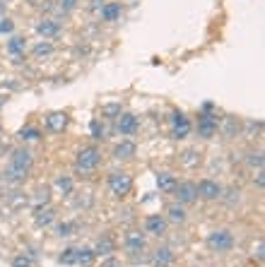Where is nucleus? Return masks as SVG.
<instances>
[{"label": "nucleus", "mask_w": 265, "mask_h": 267, "mask_svg": "<svg viewBox=\"0 0 265 267\" xmlns=\"http://www.w3.org/2000/svg\"><path fill=\"white\" fill-rule=\"evenodd\" d=\"M208 246L217 253H227L234 248V233L229 229H220V231H212L208 236Z\"/></svg>", "instance_id": "nucleus-2"}, {"label": "nucleus", "mask_w": 265, "mask_h": 267, "mask_svg": "<svg viewBox=\"0 0 265 267\" xmlns=\"http://www.w3.org/2000/svg\"><path fill=\"white\" fill-rule=\"evenodd\" d=\"M51 53H53V46H51L48 41H41V44L34 46V55H37V58H44V55H51Z\"/></svg>", "instance_id": "nucleus-26"}, {"label": "nucleus", "mask_w": 265, "mask_h": 267, "mask_svg": "<svg viewBox=\"0 0 265 267\" xmlns=\"http://www.w3.org/2000/svg\"><path fill=\"white\" fill-rule=\"evenodd\" d=\"M24 48H27V44H24V39H22V36H12V39L7 41V53L15 58V63H19V60H22Z\"/></svg>", "instance_id": "nucleus-14"}, {"label": "nucleus", "mask_w": 265, "mask_h": 267, "mask_svg": "<svg viewBox=\"0 0 265 267\" xmlns=\"http://www.w3.org/2000/svg\"><path fill=\"white\" fill-rule=\"evenodd\" d=\"M101 164V152L96 147H85L77 152V169L80 171H94Z\"/></svg>", "instance_id": "nucleus-3"}, {"label": "nucleus", "mask_w": 265, "mask_h": 267, "mask_svg": "<svg viewBox=\"0 0 265 267\" xmlns=\"http://www.w3.org/2000/svg\"><path fill=\"white\" fill-rule=\"evenodd\" d=\"M101 116H106V118H118V116H121V104H106V106L101 108Z\"/></svg>", "instance_id": "nucleus-28"}, {"label": "nucleus", "mask_w": 265, "mask_h": 267, "mask_svg": "<svg viewBox=\"0 0 265 267\" xmlns=\"http://www.w3.org/2000/svg\"><path fill=\"white\" fill-rule=\"evenodd\" d=\"M137 118L132 116V113H121L118 116V133H123V135H132L135 130H137Z\"/></svg>", "instance_id": "nucleus-10"}, {"label": "nucleus", "mask_w": 265, "mask_h": 267, "mask_svg": "<svg viewBox=\"0 0 265 267\" xmlns=\"http://www.w3.org/2000/svg\"><path fill=\"white\" fill-rule=\"evenodd\" d=\"M157 188H159L162 193H174V188H176V176H171V174H159V176H157Z\"/></svg>", "instance_id": "nucleus-18"}, {"label": "nucleus", "mask_w": 265, "mask_h": 267, "mask_svg": "<svg viewBox=\"0 0 265 267\" xmlns=\"http://www.w3.org/2000/svg\"><path fill=\"white\" fill-rule=\"evenodd\" d=\"M12 29H15V22L12 19H7V17L0 19V34H10Z\"/></svg>", "instance_id": "nucleus-34"}, {"label": "nucleus", "mask_w": 265, "mask_h": 267, "mask_svg": "<svg viewBox=\"0 0 265 267\" xmlns=\"http://www.w3.org/2000/svg\"><path fill=\"white\" fill-rule=\"evenodd\" d=\"M253 183H256V185H258V188L263 190V185H265V174H263V169H258V174L253 176Z\"/></svg>", "instance_id": "nucleus-38"}, {"label": "nucleus", "mask_w": 265, "mask_h": 267, "mask_svg": "<svg viewBox=\"0 0 265 267\" xmlns=\"http://www.w3.org/2000/svg\"><path fill=\"white\" fill-rule=\"evenodd\" d=\"M174 263V253L169 248H157L152 253V265L154 267H169Z\"/></svg>", "instance_id": "nucleus-12"}, {"label": "nucleus", "mask_w": 265, "mask_h": 267, "mask_svg": "<svg viewBox=\"0 0 265 267\" xmlns=\"http://www.w3.org/2000/svg\"><path fill=\"white\" fill-rule=\"evenodd\" d=\"M12 267H32V258L24 255V253H19V255L12 258Z\"/></svg>", "instance_id": "nucleus-29"}, {"label": "nucleus", "mask_w": 265, "mask_h": 267, "mask_svg": "<svg viewBox=\"0 0 265 267\" xmlns=\"http://www.w3.org/2000/svg\"><path fill=\"white\" fill-rule=\"evenodd\" d=\"M56 185L60 188V193H63V195H70V193H73V180H70V176H58L56 178Z\"/></svg>", "instance_id": "nucleus-24"}, {"label": "nucleus", "mask_w": 265, "mask_h": 267, "mask_svg": "<svg viewBox=\"0 0 265 267\" xmlns=\"http://www.w3.org/2000/svg\"><path fill=\"white\" fill-rule=\"evenodd\" d=\"M109 188H111V193H114L116 197L128 195L131 188H132V178L128 176V174H111V176H109Z\"/></svg>", "instance_id": "nucleus-4"}, {"label": "nucleus", "mask_w": 265, "mask_h": 267, "mask_svg": "<svg viewBox=\"0 0 265 267\" xmlns=\"http://www.w3.org/2000/svg\"><path fill=\"white\" fill-rule=\"evenodd\" d=\"M188 133H190V123H188V121H183V123H176V125H174V133H171V137H174V140H183Z\"/></svg>", "instance_id": "nucleus-22"}, {"label": "nucleus", "mask_w": 265, "mask_h": 267, "mask_svg": "<svg viewBox=\"0 0 265 267\" xmlns=\"http://www.w3.org/2000/svg\"><path fill=\"white\" fill-rule=\"evenodd\" d=\"M77 0H60V10L63 12H70V10H75Z\"/></svg>", "instance_id": "nucleus-37"}, {"label": "nucleus", "mask_w": 265, "mask_h": 267, "mask_svg": "<svg viewBox=\"0 0 265 267\" xmlns=\"http://www.w3.org/2000/svg\"><path fill=\"white\" fill-rule=\"evenodd\" d=\"M123 248H126V253H131V255L142 253V250H145V233L128 231L126 233V241H123Z\"/></svg>", "instance_id": "nucleus-6"}, {"label": "nucleus", "mask_w": 265, "mask_h": 267, "mask_svg": "<svg viewBox=\"0 0 265 267\" xmlns=\"http://www.w3.org/2000/svg\"><path fill=\"white\" fill-rule=\"evenodd\" d=\"M94 253H96V255H111V253H114V243H111V238H109V236L99 238Z\"/></svg>", "instance_id": "nucleus-21"}, {"label": "nucleus", "mask_w": 265, "mask_h": 267, "mask_svg": "<svg viewBox=\"0 0 265 267\" xmlns=\"http://www.w3.org/2000/svg\"><path fill=\"white\" fill-rule=\"evenodd\" d=\"M246 161L251 169H263V152H251Z\"/></svg>", "instance_id": "nucleus-27"}, {"label": "nucleus", "mask_w": 265, "mask_h": 267, "mask_svg": "<svg viewBox=\"0 0 265 267\" xmlns=\"http://www.w3.org/2000/svg\"><path fill=\"white\" fill-rule=\"evenodd\" d=\"M265 246H263V241H258V246H256V258H258V260H263L265 258Z\"/></svg>", "instance_id": "nucleus-39"}, {"label": "nucleus", "mask_w": 265, "mask_h": 267, "mask_svg": "<svg viewBox=\"0 0 265 267\" xmlns=\"http://www.w3.org/2000/svg\"><path fill=\"white\" fill-rule=\"evenodd\" d=\"M215 133H217V116H212V113H203L200 121H198V135L205 137V140H210Z\"/></svg>", "instance_id": "nucleus-8"}, {"label": "nucleus", "mask_w": 265, "mask_h": 267, "mask_svg": "<svg viewBox=\"0 0 265 267\" xmlns=\"http://www.w3.org/2000/svg\"><path fill=\"white\" fill-rule=\"evenodd\" d=\"M29 169H32V154H29L27 149H15L12 157H10V166H7V171H5L2 176H5V180L19 183V180L27 178Z\"/></svg>", "instance_id": "nucleus-1"}, {"label": "nucleus", "mask_w": 265, "mask_h": 267, "mask_svg": "<svg viewBox=\"0 0 265 267\" xmlns=\"http://www.w3.org/2000/svg\"><path fill=\"white\" fill-rule=\"evenodd\" d=\"M60 265H77V248H68L63 250V255L58 258Z\"/></svg>", "instance_id": "nucleus-23"}, {"label": "nucleus", "mask_w": 265, "mask_h": 267, "mask_svg": "<svg viewBox=\"0 0 265 267\" xmlns=\"http://www.w3.org/2000/svg\"><path fill=\"white\" fill-rule=\"evenodd\" d=\"M46 125L53 130V133H60V130H65V125H68V113H63V111H56V113H51L48 118H46Z\"/></svg>", "instance_id": "nucleus-15"}, {"label": "nucleus", "mask_w": 265, "mask_h": 267, "mask_svg": "<svg viewBox=\"0 0 265 267\" xmlns=\"http://www.w3.org/2000/svg\"><path fill=\"white\" fill-rule=\"evenodd\" d=\"M198 161H200V154H198L195 149H188V152L183 154V164H186V166H195Z\"/></svg>", "instance_id": "nucleus-31"}, {"label": "nucleus", "mask_w": 265, "mask_h": 267, "mask_svg": "<svg viewBox=\"0 0 265 267\" xmlns=\"http://www.w3.org/2000/svg\"><path fill=\"white\" fill-rule=\"evenodd\" d=\"M261 128H263V123H261V121H251V123H248V135L253 137L256 133H261Z\"/></svg>", "instance_id": "nucleus-36"}, {"label": "nucleus", "mask_w": 265, "mask_h": 267, "mask_svg": "<svg viewBox=\"0 0 265 267\" xmlns=\"http://www.w3.org/2000/svg\"><path fill=\"white\" fill-rule=\"evenodd\" d=\"M198 197H203V200H217V197H222V185L220 183H215V180H200L198 185Z\"/></svg>", "instance_id": "nucleus-7"}, {"label": "nucleus", "mask_w": 265, "mask_h": 267, "mask_svg": "<svg viewBox=\"0 0 265 267\" xmlns=\"http://www.w3.org/2000/svg\"><path fill=\"white\" fill-rule=\"evenodd\" d=\"M37 200H39V202H44V205H46V202L51 200V190H48V188H41V190L37 193Z\"/></svg>", "instance_id": "nucleus-35"}, {"label": "nucleus", "mask_w": 265, "mask_h": 267, "mask_svg": "<svg viewBox=\"0 0 265 267\" xmlns=\"http://www.w3.org/2000/svg\"><path fill=\"white\" fill-rule=\"evenodd\" d=\"M37 32L41 36H58L60 34V22H56V19H41L37 24Z\"/></svg>", "instance_id": "nucleus-11"}, {"label": "nucleus", "mask_w": 265, "mask_h": 267, "mask_svg": "<svg viewBox=\"0 0 265 267\" xmlns=\"http://www.w3.org/2000/svg\"><path fill=\"white\" fill-rule=\"evenodd\" d=\"M135 152H137V147H135V142H121L118 147L114 149V157L116 159H131V157H135Z\"/></svg>", "instance_id": "nucleus-17"}, {"label": "nucleus", "mask_w": 265, "mask_h": 267, "mask_svg": "<svg viewBox=\"0 0 265 267\" xmlns=\"http://www.w3.org/2000/svg\"><path fill=\"white\" fill-rule=\"evenodd\" d=\"M73 231H75V224H68V222H63V224L56 229V233L58 236H63V238H65V236H73Z\"/></svg>", "instance_id": "nucleus-33"}, {"label": "nucleus", "mask_w": 265, "mask_h": 267, "mask_svg": "<svg viewBox=\"0 0 265 267\" xmlns=\"http://www.w3.org/2000/svg\"><path fill=\"white\" fill-rule=\"evenodd\" d=\"M145 231L150 236H164L167 233V219L159 217V214H150L147 222H145Z\"/></svg>", "instance_id": "nucleus-9"}, {"label": "nucleus", "mask_w": 265, "mask_h": 267, "mask_svg": "<svg viewBox=\"0 0 265 267\" xmlns=\"http://www.w3.org/2000/svg\"><path fill=\"white\" fill-rule=\"evenodd\" d=\"M167 214H169V222H174V224H183L186 222V210L181 205H171L167 210Z\"/></svg>", "instance_id": "nucleus-19"}, {"label": "nucleus", "mask_w": 265, "mask_h": 267, "mask_svg": "<svg viewBox=\"0 0 265 267\" xmlns=\"http://www.w3.org/2000/svg\"><path fill=\"white\" fill-rule=\"evenodd\" d=\"M56 222V212L51 210V207H46V210H37V217H34V224H37L39 229H46V226H51Z\"/></svg>", "instance_id": "nucleus-13"}, {"label": "nucleus", "mask_w": 265, "mask_h": 267, "mask_svg": "<svg viewBox=\"0 0 265 267\" xmlns=\"http://www.w3.org/2000/svg\"><path fill=\"white\" fill-rule=\"evenodd\" d=\"M121 12H123L121 2H106V5L101 7V19H104V22H116V19L121 17Z\"/></svg>", "instance_id": "nucleus-16"}, {"label": "nucleus", "mask_w": 265, "mask_h": 267, "mask_svg": "<svg viewBox=\"0 0 265 267\" xmlns=\"http://www.w3.org/2000/svg\"><path fill=\"white\" fill-rule=\"evenodd\" d=\"M19 137H22V140H27V142H34V140H39V137H41V133H39L37 128H32V125H29V128H22Z\"/></svg>", "instance_id": "nucleus-25"}, {"label": "nucleus", "mask_w": 265, "mask_h": 267, "mask_svg": "<svg viewBox=\"0 0 265 267\" xmlns=\"http://www.w3.org/2000/svg\"><path fill=\"white\" fill-rule=\"evenodd\" d=\"M89 130H92V137H94V140H104V125L99 123V121H92Z\"/></svg>", "instance_id": "nucleus-32"}, {"label": "nucleus", "mask_w": 265, "mask_h": 267, "mask_svg": "<svg viewBox=\"0 0 265 267\" xmlns=\"http://www.w3.org/2000/svg\"><path fill=\"white\" fill-rule=\"evenodd\" d=\"M96 260V253L92 248H85V250H77V265H85L89 267Z\"/></svg>", "instance_id": "nucleus-20"}, {"label": "nucleus", "mask_w": 265, "mask_h": 267, "mask_svg": "<svg viewBox=\"0 0 265 267\" xmlns=\"http://www.w3.org/2000/svg\"><path fill=\"white\" fill-rule=\"evenodd\" d=\"M236 133H239V123H236L234 118H227V121H224V135H227V137H234Z\"/></svg>", "instance_id": "nucleus-30"}, {"label": "nucleus", "mask_w": 265, "mask_h": 267, "mask_svg": "<svg viewBox=\"0 0 265 267\" xmlns=\"http://www.w3.org/2000/svg\"><path fill=\"white\" fill-rule=\"evenodd\" d=\"M174 193L178 197V205H190V202L198 200V188H195V183H176Z\"/></svg>", "instance_id": "nucleus-5"}]
</instances>
